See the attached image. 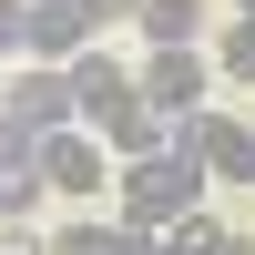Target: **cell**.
Returning <instances> with one entry per match:
<instances>
[{"mask_svg": "<svg viewBox=\"0 0 255 255\" xmlns=\"http://www.w3.org/2000/svg\"><path fill=\"white\" fill-rule=\"evenodd\" d=\"M204 184H215V163H204V153H194V133L174 123V143H163V153H143V163H123L113 194H123V225L163 235V225H184V215L204 204Z\"/></svg>", "mask_w": 255, "mask_h": 255, "instance_id": "6da1fadb", "label": "cell"}, {"mask_svg": "<svg viewBox=\"0 0 255 255\" xmlns=\"http://www.w3.org/2000/svg\"><path fill=\"white\" fill-rule=\"evenodd\" d=\"M0 123H20V133H72V123H82L72 72H61V61H10V82H0Z\"/></svg>", "mask_w": 255, "mask_h": 255, "instance_id": "7a4b0ae2", "label": "cell"}, {"mask_svg": "<svg viewBox=\"0 0 255 255\" xmlns=\"http://www.w3.org/2000/svg\"><path fill=\"white\" fill-rule=\"evenodd\" d=\"M133 82H143V102H153L163 123H194V113H204V92H215L225 72H215L204 51H143V61H133Z\"/></svg>", "mask_w": 255, "mask_h": 255, "instance_id": "3957f363", "label": "cell"}, {"mask_svg": "<svg viewBox=\"0 0 255 255\" xmlns=\"http://www.w3.org/2000/svg\"><path fill=\"white\" fill-rule=\"evenodd\" d=\"M72 72V102H82V133H102V123L123 113V102H143V82H133V61L113 51V41H92L82 61H61Z\"/></svg>", "mask_w": 255, "mask_h": 255, "instance_id": "277c9868", "label": "cell"}, {"mask_svg": "<svg viewBox=\"0 0 255 255\" xmlns=\"http://www.w3.org/2000/svg\"><path fill=\"white\" fill-rule=\"evenodd\" d=\"M51 194V163H41V133H20V123H0V215L31 225V204Z\"/></svg>", "mask_w": 255, "mask_h": 255, "instance_id": "5b68a950", "label": "cell"}, {"mask_svg": "<svg viewBox=\"0 0 255 255\" xmlns=\"http://www.w3.org/2000/svg\"><path fill=\"white\" fill-rule=\"evenodd\" d=\"M92 41H102L92 0H31V51H20V61H82Z\"/></svg>", "mask_w": 255, "mask_h": 255, "instance_id": "8992f818", "label": "cell"}, {"mask_svg": "<svg viewBox=\"0 0 255 255\" xmlns=\"http://www.w3.org/2000/svg\"><path fill=\"white\" fill-rule=\"evenodd\" d=\"M184 133H194V153L215 163V184H255V123L245 113H215V102H204Z\"/></svg>", "mask_w": 255, "mask_h": 255, "instance_id": "52a82bcc", "label": "cell"}, {"mask_svg": "<svg viewBox=\"0 0 255 255\" xmlns=\"http://www.w3.org/2000/svg\"><path fill=\"white\" fill-rule=\"evenodd\" d=\"M41 163H51V194H102V133H41Z\"/></svg>", "mask_w": 255, "mask_h": 255, "instance_id": "ba28073f", "label": "cell"}, {"mask_svg": "<svg viewBox=\"0 0 255 255\" xmlns=\"http://www.w3.org/2000/svg\"><path fill=\"white\" fill-rule=\"evenodd\" d=\"M163 143H174V123H163L153 102H123V113L102 123V153L113 163H143V153H163Z\"/></svg>", "mask_w": 255, "mask_h": 255, "instance_id": "9c48e42d", "label": "cell"}, {"mask_svg": "<svg viewBox=\"0 0 255 255\" xmlns=\"http://www.w3.org/2000/svg\"><path fill=\"white\" fill-rule=\"evenodd\" d=\"M204 20H215L204 0H143V41H153V51H194Z\"/></svg>", "mask_w": 255, "mask_h": 255, "instance_id": "30bf717a", "label": "cell"}, {"mask_svg": "<svg viewBox=\"0 0 255 255\" xmlns=\"http://www.w3.org/2000/svg\"><path fill=\"white\" fill-rule=\"evenodd\" d=\"M225 245H235V225H225L215 204H194L184 225H163V255H225Z\"/></svg>", "mask_w": 255, "mask_h": 255, "instance_id": "8fae6325", "label": "cell"}, {"mask_svg": "<svg viewBox=\"0 0 255 255\" xmlns=\"http://www.w3.org/2000/svg\"><path fill=\"white\" fill-rule=\"evenodd\" d=\"M113 245H123V225H102V215H82V225L51 235V255H113Z\"/></svg>", "mask_w": 255, "mask_h": 255, "instance_id": "7c38bea8", "label": "cell"}, {"mask_svg": "<svg viewBox=\"0 0 255 255\" xmlns=\"http://www.w3.org/2000/svg\"><path fill=\"white\" fill-rule=\"evenodd\" d=\"M215 72L235 82V92H255V20H235V31H225V51H215Z\"/></svg>", "mask_w": 255, "mask_h": 255, "instance_id": "4fadbf2b", "label": "cell"}, {"mask_svg": "<svg viewBox=\"0 0 255 255\" xmlns=\"http://www.w3.org/2000/svg\"><path fill=\"white\" fill-rule=\"evenodd\" d=\"M31 51V0H0V61Z\"/></svg>", "mask_w": 255, "mask_h": 255, "instance_id": "5bb4252c", "label": "cell"}, {"mask_svg": "<svg viewBox=\"0 0 255 255\" xmlns=\"http://www.w3.org/2000/svg\"><path fill=\"white\" fill-rule=\"evenodd\" d=\"M0 255H51V235H41V225H10V215H0Z\"/></svg>", "mask_w": 255, "mask_h": 255, "instance_id": "9a60e30c", "label": "cell"}, {"mask_svg": "<svg viewBox=\"0 0 255 255\" xmlns=\"http://www.w3.org/2000/svg\"><path fill=\"white\" fill-rule=\"evenodd\" d=\"M92 20L113 31V20H143V0H92Z\"/></svg>", "mask_w": 255, "mask_h": 255, "instance_id": "2e32d148", "label": "cell"}]
</instances>
